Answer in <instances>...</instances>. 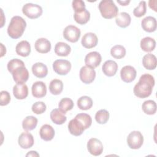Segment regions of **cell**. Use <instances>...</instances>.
Masks as SVG:
<instances>
[{
  "label": "cell",
  "mask_w": 157,
  "mask_h": 157,
  "mask_svg": "<svg viewBox=\"0 0 157 157\" xmlns=\"http://www.w3.org/2000/svg\"><path fill=\"white\" fill-rule=\"evenodd\" d=\"M155 85L154 77L149 74H144L140 76L139 82L135 85L133 92L139 98H145L151 95Z\"/></svg>",
  "instance_id": "1"
},
{
  "label": "cell",
  "mask_w": 157,
  "mask_h": 157,
  "mask_svg": "<svg viewBox=\"0 0 157 157\" xmlns=\"http://www.w3.org/2000/svg\"><path fill=\"white\" fill-rule=\"evenodd\" d=\"M26 27V21L20 16H13L7 28V34L12 39L20 37Z\"/></svg>",
  "instance_id": "2"
},
{
  "label": "cell",
  "mask_w": 157,
  "mask_h": 157,
  "mask_svg": "<svg viewBox=\"0 0 157 157\" xmlns=\"http://www.w3.org/2000/svg\"><path fill=\"white\" fill-rule=\"evenodd\" d=\"M102 16L106 19H110L118 15V9L112 0H102L98 6Z\"/></svg>",
  "instance_id": "3"
},
{
  "label": "cell",
  "mask_w": 157,
  "mask_h": 157,
  "mask_svg": "<svg viewBox=\"0 0 157 157\" xmlns=\"http://www.w3.org/2000/svg\"><path fill=\"white\" fill-rule=\"evenodd\" d=\"M22 12L27 17L31 19H35L42 15V8L38 4L27 3L23 6Z\"/></svg>",
  "instance_id": "4"
},
{
  "label": "cell",
  "mask_w": 157,
  "mask_h": 157,
  "mask_svg": "<svg viewBox=\"0 0 157 157\" xmlns=\"http://www.w3.org/2000/svg\"><path fill=\"white\" fill-rule=\"evenodd\" d=\"M144 142V137L142 133L138 131L131 132L127 137V144L131 149H139Z\"/></svg>",
  "instance_id": "5"
},
{
  "label": "cell",
  "mask_w": 157,
  "mask_h": 157,
  "mask_svg": "<svg viewBox=\"0 0 157 157\" xmlns=\"http://www.w3.org/2000/svg\"><path fill=\"white\" fill-rule=\"evenodd\" d=\"M63 36L66 40L74 43L78 41L80 37L81 32L79 28L74 25L67 26L63 31Z\"/></svg>",
  "instance_id": "6"
},
{
  "label": "cell",
  "mask_w": 157,
  "mask_h": 157,
  "mask_svg": "<svg viewBox=\"0 0 157 157\" xmlns=\"http://www.w3.org/2000/svg\"><path fill=\"white\" fill-rule=\"evenodd\" d=\"M13 80L17 83H25L29 78V72L25 65L16 67L11 72Z\"/></svg>",
  "instance_id": "7"
},
{
  "label": "cell",
  "mask_w": 157,
  "mask_h": 157,
  "mask_svg": "<svg viewBox=\"0 0 157 157\" xmlns=\"http://www.w3.org/2000/svg\"><path fill=\"white\" fill-rule=\"evenodd\" d=\"M53 69L56 74L64 75L71 71V64L66 59H56L53 63Z\"/></svg>",
  "instance_id": "8"
},
{
  "label": "cell",
  "mask_w": 157,
  "mask_h": 157,
  "mask_svg": "<svg viewBox=\"0 0 157 157\" xmlns=\"http://www.w3.org/2000/svg\"><path fill=\"white\" fill-rule=\"evenodd\" d=\"M79 76L81 81L85 84L93 82L96 77V72L94 69L84 66L80 70Z\"/></svg>",
  "instance_id": "9"
},
{
  "label": "cell",
  "mask_w": 157,
  "mask_h": 157,
  "mask_svg": "<svg viewBox=\"0 0 157 157\" xmlns=\"http://www.w3.org/2000/svg\"><path fill=\"white\" fill-rule=\"evenodd\" d=\"M87 149L92 155L99 156L103 151V145L99 139L91 138L87 143Z\"/></svg>",
  "instance_id": "10"
},
{
  "label": "cell",
  "mask_w": 157,
  "mask_h": 157,
  "mask_svg": "<svg viewBox=\"0 0 157 157\" xmlns=\"http://www.w3.org/2000/svg\"><path fill=\"white\" fill-rule=\"evenodd\" d=\"M136 70L131 66H125L120 71L121 78L126 83L132 82L136 78Z\"/></svg>",
  "instance_id": "11"
},
{
  "label": "cell",
  "mask_w": 157,
  "mask_h": 157,
  "mask_svg": "<svg viewBox=\"0 0 157 157\" xmlns=\"http://www.w3.org/2000/svg\"><path fill=\"white\" fill-rule=\"evenodd\" d=\"M101 60V55L98 52H90L85 58V63L86 66L93 69L98 67L100 64Z\"/></svg>",
  "instance_id": "12"
},
{
  "label": "cell",
  "mask_w": 157,
  "mask_h": 157,
  "mask_svg": "<svg viewBox=\"0 0 157 157\" xmlns=\"http://www.w3.org/2000/svg\"><path fill=\"white\" fill-rule=\"evenodd\" d=\"M68 129L71 134L75 136H78L82 134L85 129L83 123L75 117L69 122Z\"/></svg>",
  "instance_id": "13"
},
{
  "label": "cell",
  "mask_w": 157,
  "mask_h": 157,
  "mask_svg": "<svg viewBox=\"0 0 157 157\" xmlns=\"http://www.w3.org/2000/svg\"><path fill=\"white\" fill-rule=\"evenodd\" d=\"M18 145L24 149L31 148L34 145V137L33 135L28 132H22L18 137Z\"/></svg>",
  "instance_id": "14"
},
{
  "label": "cell",
  "mask_w": 157,
  "mask_h": 157,
  "mask_svg": "<svg viewBox=\"0 0 157 157\" xmlns=\"http://www.w3.org/2000/svg\"><path fill=\"white\" fill-rule=\"evenodd\" d=\"M98 42L96 35L93 33H87L82 38V45L86 48H91L96 47Z\"/></svg>",
  "instance_id": "15"
},
{
  "label": "cell",
  "mask_w": 157,
  "mask_h": 157,
  "mask_svg": "<svg viewBox=\"0 0 157 157\" xmlns=\"http://www.w3.org/2000/svg\"><path fill=\"white\" fill-rule=\"evenodd\" d=\"M32 94L36 98H41L44 97L47 93L46 85L41 81H37L33 83L32 88Z\"/></svg>",
  "instance_id": "16"
},
{
  "label": "cell",
  "mask_w": 157,
  "mask_h": 157,
  "mask_svg": "<svg viewBox=\"0 0 157 157\" xmlns=\"http://www.w3.org/2000/svg\"><path fill=\"white\" fill-rule=\"evenodd\" d=\"M13 94L17 99H24L28 95V88L25 83H17L13 88Z\"/></svg>",
  "instance_id": "17"
},
{
  "label": "cell",
  "mask_w": 157,
  "mask_h": 157,
  "mask_svg": "<svg viewBox=\"0 0 157 157\" xmlns=\"http://www.w3.org/2000/svg\"><path fill=\"white\" fill-rule=\"evenodd\" d=\"M142 29L148 32H154L156 29V20L152 16H148L145 17L141 21Z\"/></svg>",
  "instance_id": "18"
},
{
  "label": "cell",
  "mask_w": 157,
  "mask_h": 157,
  "mask_svg": "<svg viewBox=\"0 0 157 157\" xmlns=\"http://www.w3.org/2000/svg\"><path fill=\"white\" fill-rule=\"evenodd\" d=\"M102 70L105 75L108 77L113 76L118 70V64L113 60H107L104 63Z\"/></svg>",
  "instance_id": "19"
},
{
  "label": "cell",
  "mask_w": 157,
  "mask_h": 157,
  "mask_svg": "<svg viewBox=\"0 0 157 157\" xmlns=\"http://www.w3.org/2000/svg\"><path fill=\"white\" fill-rule=\"evenodd\" d=\"M35 49L40 53H47L51 49L50 42L45 38H39L35 42Z\"/></svg>",
  "instance_id": "20"
},
{
  "label": "cell",
  "mask_w": 157,
  "mask_h": 157,
  "mask_svg": "<svg viewBox=\"0 0 157 157\" xmlns=\"http://www.w3.org/2000/svg\"><path fill=\"white\" fill-rule=\"evenodd\" d=\"M55 130L50 124H44L40 129L39 134L42 139L45 141H50L55 136Z\"/></svg>",
  "instance_id": "21"
},
{
  "label": "cell",
  "mask_w": 157,
  "mask_h": 157,
  "mask_svg": "<svg viewBox=\"0 0 157 157\" xmlns=\"http://www.w3.org/2000/svg\"><path fill=\"white\" fill-rule=\"evenodd\" d=\"M74 18L77 23L80 25H85L90 20V13L85 8L80 10L74 12Z\"/></svg>",
  "instance_id": "22"
},
{
  "label": "cell",
  "mask_w": 157,
  "mask_h": 157,
  "mask_svg": "<svg viewBox=\"0 0 157 157\" xmlns=\"http://www.w3.org/2000/svg\"><path fill=\"white\" fill-rule=\"evenodd\" d=\"M33 74L38 78H44L48 74V69L45 64L42 63H36L32 66Z\"/></svg>",
  "instance_id": "23"
},
{
  "label": "cell",
  "mask_w": 157,
  "mask_h": 157,
  "mask_svg": "<svg viewBox=\"0 0 157 157\" xmlns=\"http://www.w3.org/2000/svg\"><path fill=\"white\" fill-rule=\"evenodd\" d=\"M15 51L18 55L23 57L28 56L31 53V45L27 40H22L16 45Z\"/></svg>",
  "instance_id": "24"
},
{
  "label": "cell",
  "mask_w": 157,
  "mask_h": 157,
  "mask_svg": "<svg viewBox=\"0 0 157 157\" xmlns=\"http://www.w3.org/2000/svg\"><path fill=\"white\" fill-rule=\"evenodd\" d=\"M131 21V16L129 13L123 12L120 13L116 16L115 18V22L117 25L123 28H126L128 26Z\"/></svg>",
  "instance_id": "25"
},
{
  "label": "cell",
  "mask_w": 157,
  "mask_h": 157,
  "mask_svg": "<svg viewBox=\"0 0 157 157\" xmlns=\"http://www.w3.org/2000/svg\"><path fill=\"white\" fill-rule=\"evenodd\" d=\"M50 118L56 124H62L66 122L67 117L59 109H55L50 112Z\"/></svg>",
  "instance_id": "26"
},
{
  "label": "cell",
  "mask_w": 157,
  "mask_h": 157,
  "mask_svg": "<svg viewBox=\"0 0 157 157\" xmlns=\"http://www.w3.org/2000/svg\"><path fill=\"white\" fill-rule=\"evenodd\" d=\"M156 58L151 54L148 53L144 56L142 58V64L145 68L148 70H153L156 67Z\"/></svg>",
  "instance_id": "27"
},
{
  "label": "cell",
  "mask_w": 157,
  "mask_h": 157,
  "mask_svg": "<svg viewBox=\"0 0 157 157\" xmlns=\"http://www.w3.org/2000/svg\"><path fill=\"white\" fill-rule=\"evenodd\" d=\"M71 47L63 42H57L55 46V53L58 56H66L71 53Z\"/></svg>",
  "instance_id": "28"
},
{
  "label": "cell",
  "mask_w": 157,
  "mask_h": 157,
  "mask_svg": "<svg viewBox=\"0 0 157 157\" xmlns=\"http://www.w3.org/2000/svg\"><path fill=\"white\" fill-rule=\"evenodd\" d=\"M140 47L144 52H152L156 46V41L150 37H145L140 40Z\"/></svg>",
  "instance_id": "29"
},
{
  "label": "cell",
  "mask_w": 157,
  "mask_h": 157,
  "mask_svg": "<svg viewBox=\"0 0 157 157\" xmlns=\"http://www.w3.org/2000/svg\"><path fill=\"white\" fill-rule=\"evenodd\" d=\"M37 119L34 116H28L22 121L23 129L25 131L33 130L37 124Z\"/></svg>",
  "instance_id": "30"
},
{
  "label": "cell",
  "mask_w": 157,
  "mask_h": 157,
  "mask_svg": "<svg viewBox=\"0 0 157 157\" xmlns=\"http://www.w3.org/2000/svg\"><path fill=\"white\" fill-rule=\"evenodd\" d=\"M63 89V82L59 79L52 80L49 85V90L52 94H59Z\"/></svg>",
  "instance_id": "31"
},
{
  "label": "cell",
  "mask_w": 157,
  "mask_h": 157,
  "mask_svg": "<svg viewBox=\"0 0 157 157\" xmlns=\"http://www.w3.org/2000/svg\"><path fill=\"white\" fill-rule=\"evenodd\" d=\"M93 105V100L91 98L87 96H83L78 98L77 100L78 107L83 110L90 109Z\"/></svg>",
  "instance_id": "32"
},
{
  "label": "cell",
  "mask_w": 157,
  "mask_h": 157,
  "mask_svg": "<svg viewBox=\"0 0 157 157\" xmlns=\"http://www.w3.org/2000/svg\"><path fill=\"white\" fill-rule=\"evenodd\" d=\"M142 108L146 114L153 115L156 111V104L153 100H147L144 102Z\"/></svg>",
  "instance_id": "33"
},
{
  "label": "cell",
  "mask_w": 157,
  "mask_h": 157,
  "mask_svg": "<svg viewBox=\"0 0 157 157\" xmlns=\"http://www.w3.org/2000/svg\"><path fill=\"white\" fill-rule=\"evenodd\" d=\"M74 107L73 101L68 98H63L59 102L58 108L64 114Z\"/></svg>",
  "instance_id": "34"
},
{
  "label": "cell",
  "mask_w": 157,
  "mask_h": 157,
  "mask_svg": "<svg viewBox=\"0 0 157 157\" xmlns=\"http://www.w3.org/2000/svg\"><path fill=\"white\" fill-rule=\"evenodd\" d=\"M111 55L116 59H121L126 55L125 48L121 45H116L110 50Z\"/></svg>",
  "instance_id": "35"
},
{
  "label": "cell",
  "mask_w": 157,
  "mask_h": 157,
  "mask_svg": "<svg viewBox=\"0 0 157 157\" xmlns=\"http://www.w3.org/2000/svg\"><path fill=\"white\" fill-rule=\"evenodd\" d=\"M109 118V113L105 109L98 110L95 115V120L99 124H105Z\"/></svg>",
  "instance_id": "36"
},
{
  "label": "cell",
  "mask_w": 157,
  "mask_h": 157,
  "mask_svg": "<svg viewBox=\"0 0 157 157\" xmlns=\"http://www.w3.org/2000/svg\"><path fill=\"white\" fill-rule=\"evenodd\" d=\"M78 120H79L83 124L85 129H88L90 127L92 123V119L90 115L85 113H80L77 114L75 117Z\"/></svg>",
  "instance_id": "37"
},
{
  "label": "cell",
  "mask_w": 157,
  "mask_h": 157,
  "mask_svg": "<svg viewBox=\"0 0 157 157\" xmlns=\"http://www.w3.org/2000/svg\"><path fill=\"white\" fill-rule=\"evenodd\" d=\"M147 11L146 2L142 1L139 2L137 7H136L133 10V14L136 17H141L144 15Z\"/></svg>",
  "instance_id": "38"
},
{
  "label": "cell",
  "mask_w": 157,
  "mask_h": 157,
  "mask_svg": "<svg viewBox=\"0 0 157 157\" xmlns=\"http://www.w3.org/2000/svg\"><path fill=\"white\" fill-rule=\"evenodd\" d=\"M46 105L42 101H38L34 103L32 105V111L36 114L43 113L46 110Z\"/></svg>",
  "instance_id": "39"
},
{
  "label": "cell",
  "mask_w": 157,
  "mask_h": 157,
  "mask_svg": "<svg viewBox=\"0 0 157 157\" xmlns=\"http://www.w3.org/2000/svg\"><path fill=\"white\" fill-rule=\"evenodd\" d=\"M21 65H25V63L23 61H21L20 59L14 58V59L10 60L8 62L7 67V69H8L9 72H10L11 73L13 69H15L16 67H17L20 66H21Z\"/></svg>",
  "instance_id": "40"
},
{
  "label": "cell",
  "mask_w": 157,
  "mask_h": 157,
  "mask_svg": "<svg viewBox=\"0 0 157 157\" xmlns=\"http://www.w3.org/2000/svg\"><path fill=\"white\" fill-rule=\"evenodd\" d=\"M0 105L1 106L7 105L10 101V95L7 91H1L0 93Z\"/></svg>",
  "instance_id": "41"
},
{
  "label": "cell",
  "mask_w": 157,
  "mask_h": 157,
  "mask_svg": "<svg viewBox=\"0 0 157 157\" xmlns=\"http://www.w3.org/2000/svg\"><path fill=\"white\" fill-rule=\"evenodd\" d=\"M72 8L74 10V12L80 10L85 8V4L82 0H74L72 2Z\"/></svg>",
  "instance_id": "42"
},
{
  "label": "cell",
  "mask_w": 157,
  "mask_h": 157,
  "mask_svg": "<svg viewBox=\"0 0 157 157\" xmlns=\"http://www.w3.org/2000/svg\"><path fill=\"white\" fill-rule=\"evenodd\" d=\"M26 156H39V154L36 151H30L26 155Z\"/></svg>",
  "instance_id": "43"
},
{
  "label": "cell",
  "mask_w": 157,
  "mask_h": 157,
  "mask_svg": "<svg viewBox=\"0 0 157 157\" xmlns=\"http://www.w3.org/2000/svg\"><path fill=\"white\" fill-rule=\"evenodd\" d=\"M117 2L120 4L121 6H127L130 2V1H117Z\"/></svg>",
  "instance_id": "44"
}]
</instances>
